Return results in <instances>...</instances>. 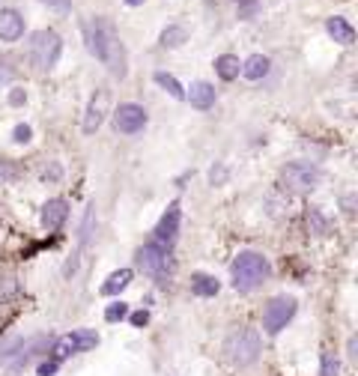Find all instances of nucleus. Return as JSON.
<instances>
[{
	"label": "nucleus",
	"instance_id": "3",
	"mask_svg": "<svg viewBox=\"0 0 358 376\" xmlns=\"http://www.w3.org/2000/svg\"><path fill=\"white\" fill-rule=\"evenodd\" d=\"M260 350H263L260 332L248 329V325L230 332L227 334V341H224V355H227V361H230L233 368H251V364L260 359Z\"/></svg>",
	"mask_w": 358,
	"mask_h": 376
},
{
	"label": "nucleus",
	"instance_id": "28",
	"mask_svg": "<svg viewBox=\"0 0 358 376\" xmlns=\"http://www.w3.org/2000/svg\"><path fill=\"white\" fill-rule=\"evenodd\" d=\"M57 368H60V361H54V359H51V361H42V364H39L36 373H39V376H54V373H57Z\"/></svg>",
	"mask_w": 358,
	"mask_h": 376
},
{
	"label": "nucleus",
	"instance_id": "24",
	"mask_svg": "<svg viewBox=\"0 0 358 376\" xmlns=\"http://www.w3.org/2000/svg\"><path fill=\"white\" fill-rule=\"evenodd\" d=\"M341 370V361H337L334 352H323V368H320V376H337Z\"/></svg>",
	"mask_w": 358,
	"mask_h": 376
},
{
	"label": "nucleus",
	"instance_id": "34",
	"mask_svg": "<svg viewBox=\"0 0 358 376\" xmlns=\"http://www.w3.org/2000/svg\"><path fill=\"white\" fill-rule=\"evenodd\" d=\"M45 180H60V164H54L51 171H45Z\"/></svg>",
	"mask_w": 358,
	"mask_h": 376
},
{
	"label": "nucleus",
	"instance_id": "20",
	"mask_svg": "<svg viewBox=\"0 0 358 376\" xmlns=\"http://www.w3.org/2000/svg\"><path fill=\"white\" fill-rule=\"evenodd\" d=\"M182 42H188V31L179 24H171L162 31V48H179Z\"/></svg>",
	"mask_w": 358,
	"mask_h": 376
},
{
	"label": "nucleus",
	"instance_id": "10",
	"mask_svg": "<svg viewBox=\"0 0 358 376\" xmlns=\"http://www.w3.org/2000/svg\"><path fill=\"white\" fill-rule=\"evenodd\" d=\"M179 219H182V210H179V200H173L167 206V212L158 219L155 224V245H162V248H173L176 236H179Z\"/></svg>",
	"mask_w": 358,
	"mask_h": 376
},
{
	"label": "nucleus",
	"instance_id": "26",
	"mask_svg": "<svg viewBox=\"0 0 358 376\" xmlns=\"http://www.w3.org/2000/svg\"><path fill=\"white\" fill-rule=\"evenodd\" d=\"M30 137H33V128H30V126H15V132H12V141L15 144H30Z\"/></svg>",
	"mask_w": 358,
	"mask_h": 376
},
{
	"label": "nucleus",
	"instance_id": "22",
	"mask_svg": "<svg viewBox=\"0 0 358 376\" xmlns=\"http://www.w3.org/2000/svg\"><path fill=\"white\" fill-rule=\"evenodd\" d=\"M93 224H96V203L87 206V215H84V224H81V245H87L93 239Z\"/></svg>",
	"mask_w": 358,
	"mask_h": 376
},
{
	"label": "nucleus",
	"instance_id": "36",
	"mask_svg": "<svg viewBox=\"0 0 358 376\" xmlns=\"http://www.w3.org/2000/svg\"><path fill=\"white\" fill-rule=\"evenodd\" d=\"M126 3H128V6H141L144 0H126Z\"/></svg>",
	"mask_w": 358,
	"mask_h": 376
},
{
	"label": "nucleus",
	"instance_id": "14",
	"mask_svg": "<svg viewBox=\"0 0 358 376\" xmlns=\"http://www.w3.org/2000/svg\"><path fill=\"white\" fill-rule=\"evenodd\" d=\"M185 99L191 102V108H197V111H209V108L215 105V87L209 81H194L191 87H188Z\"/></svg>",
	"mask_w": 358,
	"mask_h": 376
},
{
	"label": "nucleus",
	"instance_id": "30",
	"mask_svg": "<svg viewBox=\"0 0 358 376\" xmlns=\"http://www.w3.org/2000/svg\"><path fill=\"white\" fill-rule=\"evenodd\" d=\"M42 3L57 9V12H69V9H72V0H42Z\"/></svg>",
	"mask_w": 358,
	"mask_h": 376
},
{
	"label": "nucleus",
	"instance_id": "25",
	"mask_svg": "<svg viewBox=\"0 0 358 376\" xmlns=\"http://www.w3.org/2000/svg\"><path fill=\"white\" fill-rule=\"evenodd\" d=\"M126 316H128V305L126 302H114L111 308L105 311V320L108 323H119V320H126Z\"/></svg>",
	"mask_w": 358,
	"mask_h": 376
},
{
	"label": "nucleus",
	"instance_id": "8",
	"mask_svg": "<svg viewBox=\"0 0 358 376\" xmlns=\"http://www.w3.org/2000/svg\"><path fill=\"white\" fill-rule=\"evenodd\" d=\"M296 299L293 296H275L272 302L266 305V311H263V329L266 334H278L281 329H287V323L296 316Z\"/></svg>",
	"mask_w": 358,
	"mask_h": 376
},
{
	"label": "nucleus",
	"instance_id": "1",
	"mask_svg": "<svg viewBox=\"0 0 358 376\" xmlns=\"http://www.w3.org/2000/svg\"><path fill=\"white\" fill-rule=\"evenodd\" d=\"M84 39H87V51L102 60L108 66V72L114 78H126V48L119 42L117 27L111 24V18L105 15H93L84 24Z\"/></svg>",
	"mask_w": 358,
	"mask_h": 376
},
{
	"label": "nucleus",
	"instance_id": "18",
	"mask_svg": "<svg viewBox=\"0 0 358 376\" xmlns=\"http://www.w3.org/2000/svg\"><path fill=\"white\" fill-rule=\"evenodd\" d=\"M215 72L221 81H233V78H239V72H242V63H239V57H233V54H221V57H215Z\"/></svg>",
	"mask_w": 358,
	"mask_h": 376
},
{
	"label": "nucleus",
	"instance_id": "31",
	"mask_svg": "<svg viewBox=\"0 0 358 376\" xmlns=\"http://www.w3.org/2000/svg\"><path fill=\"white\" fill-rule=\"evenodd\" d=\"M146 323H149V314L146 311H135L132 314V325H137V329H144Z\"/></svg>",
	"mask_w": 358,
	"mask_h": 376
},
{
	"label": "nucleus",
	"instance_id": "13",
	"mask_svg": "<svg viewBox=\"0 0 358 376\" xmlns=\"http://www.w3.org/2000/svg\"><path fill=\"white\" fill-rule=\"evenodd\" d=\"M69 219V203L60 200V197H54V200H48L42 206V227L45 230H60V227L66 224Z\"/></svg>",
	"mask_w": 358,
	"mask_h": 376
},
{
	"label": "nucleus",
	"instance_id": "15",
	"mask_svg": "<svg viewBox=\"0 0 358 376\" xmlns=\"http://www.w3.org/2000/svg\"><path fill=\"white\" fill-rule=\"evenodd\" d=\"M325 31H328V36H332L334 42H341V45H352V42H355V27L346 22V18H341V15L328 18V22H325Z\"/></svg>",
	"mask_w": 358,
	"mask_h": 376
},
{
	"label": "nucleus",
	"instance_id": "2",
	"mask_svg": "<svg viewBox=\"0 0 358 376\" xmlns=\"http://www.w3.org/2000/svg\"><path fill=\"white\" fill-rule=\"evenodd\" d=\"M230 272H233V287L239 293H254L257 287H263V281L272 275V266H268L263 254L242 251V254H236Z\"/></svg>",
	"mask_w": 358,
	"mask_h": 376
},
{
	"label": "nucleus",
	"instance_id": "4",
	"mask_svg": "<svg viewBox=\"0 0 358 376\" xmlns=\"http://www.w3.org/2000/svg\"><path fill=\"white\" fill-rule=\"evenodd\" d=\"M137 266L141 272H146L149 278H155V284L167 287L173 278V257H171V248H162V245L149 242L137 251Z\"/></svg>",
	"mask_w": 358,
	"mask_h": 376
},
{
	"label": "nucleus",
	"instance_id": "29",
	"mask_svg": "<svg viewBox=\"0 0 358 376\" xmlns=\"http://www.w3.org/2000/svg\"><path fill=\"white\" fill-rule=\"evenodd\" d=\"M239 3V18H248L257 9V0H236Z\"/></svg>",
	"mask_w": 358,
	"mask_h": 376
},
{
	"label": "nucleus",
	"instance_id": "12",
	"mask_svg": "<svg viewBox=\"0 0 358 376\" xmlns=\"http://www.w3.org/2000/svg\"><path fill=\"white\" fill-rule=\"evenodd\" d=\"M24 36V18L18 9H0V39L3 42H18Z\"/></svg>",
	"mask_w": 358,
	"mask_h": 376
},
{
	"label": "nucleus",
	"instance_id": "23",
	"mask_svg": "<svg viewBox=\"0 0 358 376\" xmlns=\"http://www.w3.org/2000/svg\"><path fill=\"white\" fill-rule=\"evenodd\" d=\"M307 227H311V233H316V236L328 233V221L323 219L320 210H311V212H307Z\"/></svg>",
	"mask_w": 358,
	"mask_h": 376
},
{
	"label": "nucleus",
	"instance_id": "7",
	"mask_svg": "<svg viewBox=\"0 0 358 376\" xmlns=\"http://www.w3.org/2000/svg\"><path fill=\"white\" fill-rule=\"evenodd\" d=\"M93 346H99V334L93 329H78V332L66 334V338H57L51 343V359L63 361V359H69V355H75V352H90Z\"/></svg>",
	"mask_w": 358,
	"mask_h": 376
},
{
	"label": "nucleus",
	"instance_id": "6",
	"mask_svg": "<svg viewBox=\"0 0 358 376\" xmlns=\"http://www.w3.org/2000/svg\"><path fill=\"white\" fill-rule=\"evenodd\" d=\"M281 180H284V188L305 194V191H314V188L323 182V171L316 164H307V162H293L281 171Z\"/></svg>",
	"mask_w": 358,
	"mask_h": 376
},
{
	"label": "nucleus",
	"instance_id": "5",
	"mask_svg": "<svg viewBox=\"0 0 358 376\" xmlns=\"http://www.w3.org/2000/svg\"><path fill=\"white\" fill-rule=\"evenodd\" d=\"M60 51H63V39H60V33H54V31H36L33 36H30L27 57H30V63H33L39 72H45V69L57 66Z\"/></svg>",
	"mask_w": 358,
	"mask_h": 376
},
{
	"label": "nucleus",
	"instance_id": "19",
	"mask_svg": "<svg viewBox=\"0 0 358 376\" xmlns=\"http://www.w3.org/2000/svg\"><path fill=\"white\" fill-rule=\"evenodd\" d=\"M132 275H135L132 269H117L111 278L102 284V293H105V296H117L119 290H126V287L132 284Z\"/></svg>",
	"mask_w": 358,
	"mask_h": 376
},
{
	"label": "nucleus",
	"instance_id": "16",
	"mask_svg": "<svg viewBox=\"0 0 358 376\" xmlns=\"http://www.w3.org/2000/svg\"><path fill=\"white\" fill-rule=\"evenodd\" d=\"M218 290H221V284H218V278H212V275L206 272H194L191 275V293L201 296V299H212V296H218Z\"/></svg>",
	"mask_w": 358,
	"mask_h": 376
},
{
	"label": "nucleus",
	"instance_id": "11",
	"mask_svg": "<svg viewBox=\"0 0 358 376\" xmlns=\"http://www.w3.org/2000/svg\"><path fill=\"white\" fill-rule=\"evenodd\" d=\"M108 102H111V96H108L105 87H99V90L93 93V99H90V105H87V114H84V132L87 135L99 132V126H102L105 114H108Z\"/></svg>",
	"mask_w": 358,
	"mask_h": 376
},
{
	"label": "nucleus",
	"instance_id": "33",
	"mask_svg": "<svg viewBox=\"0 0 358 376\" xmlns=\"http://www.w3.org/2000/svg\"><path fill=\"white\" fill-rule=\"evenodd\" d=\"M0 180H15V167L12 164H0Z\"/></svg>",
	"mask_w": 358,
	"mask_h": 376
},
{
	"label": "nucleus",
	"instance_id": "21",
	"mask_svg": "<svg viewBox=\"0 0 358 376\" xmlns=\"http://www.w3.org/2000/svg\"><path fill=\"white\" fill-rule=\"evenodd\" d=\"M155 84L162 87V90H167V93H171L173 99H179V102H182V99H185V87L179 84L173 75H167V72H155Z\"/></svg>",
	"mask_w": 358,
	"mask_h": 376
},
{
	"label": "nucleus",
	"instance_id": "17",
	"mask_svg": "<svg viewBox=\"0 0 358 376\" xmlns=\"http://www.w3.org/2000/svg\"><path fill=\"white\" fill-rule=\"evenodd\" d=\"M268 69H272L268 57H263V54H251V57H248V60L242 63V75L248 78V81H260V78L268 75Z\"/></svg>",
	"mask_w": 358,
	"mask_h": 376
},
{
	"label": "nucleus",
	"instance_id": "9",
	"mask_svg": "<svg viewBox=\"0 0 358 376\" xmlns=\"http://www.w3.org/2000/svg\"><path fill=\"white\" fill-rule=\"evenodd\" d=\"M146 111L141 105H135V102H123L114 111V128L119 135H137V132H144V126H146Z\"/></svg>",
	"mask_w": 358,
	"mask_h": 376
},
{
	"label": "nucleus",
	"instance_id": "27",
	"mask_svg": "<svg viewBox=\"0 0 358 376\" xmlns=\"http://www.w3.org/2000/svg\"><path fill=\"white\" fill-rule=\"evenodd\" d=\"M15 78V69L9 66V60H0V84H9Z\"/></svg>",
	"mask_w": 358,
	"mask_h": 376
},
{
	"label": "nucleus",
	"instance_id": "32",
	"mask_svg": "<svg viewBox=\"0 0 358 376\" xmlns=\"http://www.w3.org/2000/svg\"><path fill=\"white\" fill-rule=\"evenodd\" d=\"M24 90H18V87H15V90L12 93H9V105H12V108H18V105H24Z\"/></svg>",
	"mask_w": 358,
	"mask_h": 376
},
{
	"label": "nucleus",
	"instance_id": "35",
	"mask_svg": "<svg viewBox=\"0 0 358 376\" xmlns=\"http://www.w3.org/2000/svg\"><path fill=\"white\" fill-rule=\"evenodd\" d=\"M350 355H352V359L358 355V338H350Z\"/></svg>",
	"mask_w": 358,
	"mask_h": 376
}]
</instances>
